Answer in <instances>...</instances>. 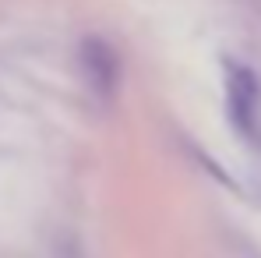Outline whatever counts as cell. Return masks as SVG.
I'll return each instance as SVG.
<instances>
[{
	"label": "cell",
	"mask_w": 261,
	"mask_h": 258,
	"mask_svg": "<svg viewBox=\"0 0 261 258\" xmlns=\"http://www.w3.org/2000/svg\"><path fill=\"white\" fill-rule=\"evenodd\" d=\"M226 110L240 138L261 149V82L247 64H226Z\"/></svg>",
	"instance_id": "1"
},
{
	"label": "cell",
	"mask_w": 261,
	"mask_h": 258,
	"mask_svg": "<svg viewBox=\"0 0 261 258\" xmlns=\"http://www.w3.org/2000/svg\"><path fill=\"white\" fill-rule=\"evenodd\" d=\"M78 64H82V78H85L88 92L95 99L110 103L120 88V57H117V50L102 36H88L78 50Z\"/></svg>",
	"instance_id": "2"
},
{
	"label": "cell",
	"mask_w": 261,
	"mask_h": 258,
	"mask_svg": "<svg viewBox=\"0 0 261 258\" xmlns=\"http://www.w3.org/2000/svg\"><path fill=\"white\" fill-rule=\"evenodd\" d=\"M53 258H88V255H85V244L74 233H60L57 244H53Z\"/></svg>",
	"instance_id": "3"
},
{
	"label": "cell",
	"mask_w": 261,
	"mask_h": 258,
	"mask_svg": "<svg viewBox=\"0 0 261 258\" xmlns=\"http://www.w3.org/2000/svg\"><path fill=\"white\" fill-rule=\"evenodd\" d=\"M226 255L229 258H261V248H254V244L244 241V237H233L229 248H226Z\"/></svg>",
	"instance_id": "4"
},
{
	"label": "cell",
	"mask_w": 261,
	"mask_h": 258,
	"mask_svg": "<svg viewBox=\"0 0 261 258\" xmlns=\"http://www.w3.org/2000/svg\"><path fill=\"white\" fill-rule=\"evenodd\" d=\"M247 191H251V198L261 205V170H251V173H247Z\"/></svg>",
	"instance_id": "5"
}]
</instances>
